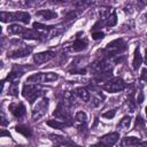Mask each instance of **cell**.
Wrapping results in <instances>:
<instances>
[{
    "instance_id": "1",
    "label": "cell",
    "mask_w": 147,
    "mask_h": 147,
    "mask_svg": "<svg viewBox=\"0 0 147 147\" xmlns=\"http://www.w3.org/2000/svg\"><path fill=\"white\" fill-rule=\"evenodd\" d=\"M46 91L42 90L38 84H26L22 88V95L30 102L33 103L38 98L45 95Z\"/></svg>"
},
{
    "instance_id": "2",
    "label": "cell",
    "mask_w": 147,
    "mask_h": 147,
    "mask_svg": "<svg viewBox=\"0 0 147 147\" xmlns=\"http://www.w3.org/2000/svg\"><path fill=\"white\" fill-rule=\"evenodd\" d=\"M30 14L26 11H14V13H8V11H1L0 13V20L2 22H11V21H17L22 22L24 24H28L30 22Z\"/></svg>"
},
{
    "instance_id": "3",
    "label": "cell",
    "mask_w": 147,
    "mask_h": 147,
    "mask_svg": "<svg viewBox=\"0 0 147 147\" xmlns=\"http://www.w3.org/2000/svg\"><path fill=\"white\" fill-rule=\"evenodd\" d=\"M59 79V75L55 72H38L33 74L28 77L26 83H33V84H42V83H51Z\"/></svg>"
},
{
    "instance_id": "4",
    "label": "cell",
    "mask_w": 147,
    "mask_h": 147,
    "mask_svg": "<svg viewBox=\"0 0 147 147\" xmlns=\"http://www.w3.org/2000/svg\"><path fill=\"white\" fill-rule=\"evenodd\" d=\"M126 49H127V45L123 39H115L107 44L105 52L107 53L108 56H117L118 54L123 53Z\"/></svg>"
},
{
    "instance_id": "5",
    "label": "cell",
    "mask_w": 147,
    "mask_h": 147,
    "mask_svg": "<svg viewBox=\"0 0 147 147\" xmlns=\"http://www.w3.org/2000/svg\"><path fill=\"white\" fill-rule=\"evenodd\" d=\"M125 87H126V83L119 77L109 79L106 82V84L102 85V88L110 93H117L119 91H123Z\"/></svg>"
},
{
    "instance_id": "6",
    "label": "cell",
    "mask_w": 147,
    "mask_h": 147,
    "mask_svg": "<svg viewBox=\"0 0 147 147\" xmlns=\"http://www.w3.org/2000/svg\"><path fill=\"white\" fill-rule=\"evenodd\" d=\"M48 109V99L47 98H42L34 107L32 110V119L33 121H38L39 118H41Z\"/></svg>"
},
{
    "instance_id": "7",
    "label": "cell",
    "mask_w": 147,
    "mask_h": 147,
    "mask_svg": "<svg viewBox=\"0 0 147 147\" xmlns=\"http://www.w3.org/2000/svg\"><path fill=\"white\" fill-rule=\"evenodd\" d=\"M53 116H54L55 118H57V119H64L65 124H67V125H70V119H71V117H70V115H69V110H68L67 107H64V105H62L61 102L57 105L56 109L54 110Z\"/></svg>"
},
{
    "instance_id": "8",
    "label": "cell",
    "mask_w": 147,
    "mask_h": 147,
    "mask_svg": "<svg viewBox=\"0 0 147 147\" xmlns=\"http://www.w3.org/2000/svg\"><path fill=\"white\" fill-rule=\"evenodd\" d=\"M118 139H119V134L117 132H111V133H108V134L103 136L102 138H100L98 145L100 147H111L117 142Z\"/></svg>"
},
{
    "instance_id": "9",
    "label": "cell",
    "mask_w": 147,
    "mask_h": 147,
    "mask_svg": "<svg viewBox=\"0 0 147 147\" xmlns=\"http://www.w3.org/2000/svg\"><path fill=\"white\" fill-rule=\"evenodd\" d=\"M32 49H33V46H23V47H20L15 51H11L8 53V57L10 59H20V57H25L28 55H30L32 53Z\"/></svg>"
},
{
    "instance_id": "10",
    "label": "cell",
    "mask_w": 147,
    "mask_h": 147,
    "mask_svg": "<svg viewBox=\"0 0 147 147\" xmlns=\"http://www.w3.org/2000/svg\"><path fill=\"white\" fill-rule=\"evenodd\" d=\"M53 57H55V53L52 51H45V52H40L33 55V62L38 65V64H42L48 62L49 60H52Z\"/></svg>"
},
{
    "instance_id": "11",
    "label": "cell",
    "mask_w": 147,
    "mask_h": 147,
    "mask_svg": "<svg viewBox=\"0 0 147 147\" xmlns=\"http://www.w3.org/2000/svg\"><path fill=\"white\" fill-rule=\"evenodd\" d=\"M22 37L24 39H32V40H42L46 34L42 32H39L38 30L34 29H25L24 33L22 34Z\"/></svg>"
},
{
    "instance_id": "12",
    "label": "cell",
    "mask_w": 147,
    "mask_h": 147,
    "mask_svg": "<svg viewBox=\"0 0 147 147\" xmlns=\"http://www.w3.org/2000/svg\"><path fill=\"white\" fill-rule=\"evenodd\" d=\"M9 110H10V113H11L15 117H17V118H21V117H23V116L25 115V107H24V105H23L22 102L11 103V105L9 106Z\"/></svg>"
},
{
    "instance_id": "13",
    "label": "cell",
    "mask_w": 147,
    "mask_h": 147,
    "mask_svg": "<svg viewBox=\"0 0 147 147\" xmlns=\"http://www.w3.org/2000/svg\"><path fill=\"white\" fill-rule=\"evenodd\" d=\"M86 47H87V40L85 38L84 39L76 38V40L71 45V51H74V52H80V51H84Z\"/></svg>"
},
{
    "instance_id": "14",
    "label": "cell",
    "mask_w": 147,
    "mask_h": 147,
    "mask_svg": "<svg viewBox=\"0 0 147 147\" xmlns=\"http://www.w3.org/2000/svg\"><path fill=\"white\" fill-rule=\"evenodd\" d=\"M36 15L42 17V20H46V21H49V20H54L57 17V14L51 9H42V10H39L36 13Z\"/></svg>"
},
{
    "instance_id": "15",
    "label": "cell",
    "mask_w": 147,
    "mask_h": 147,
    "mask_svg": "<svg viewBox=\"0 0 147 147\" xmlns=\"http://www.w3.org/2000/svg\"><path fill=\"white\" fill-rule=\"evenodd\" d=\"M142 63V56L140 54V49H139V46L136 47L134 49V54H133V62H132V67L134 70H138L139 67L141 65Z\"/></svg>"
},
{
    "instance_id": "16",
    "label": "cell",
    "mask_w": 147,
    "mask_h": 147,
    "mask_svg": "<svg viewBox=\"0 0 147 147\" xmlns=\"http://www.w3.org/2000/svg\"><path fill=\"white\" fill-rule=\"evenodd\" d=\"M139 142H140V140L136 137H125L121 144H122V146H126V147H136Z\"/></svg>"
},
{
    "instance_id": "17",
    "label": "cell",
    "mask_w": 147,
    "mask_h": 147,
    "mask_svg": "<svg viewBox=\"0 0 147 147\" xmlns=\"http://www.w3.org/2000/svg\"><path fill=\"white\" fill-rule=\"evenodd\" d=\"M75 93H76V95H77L78 98H80V99H82L83 101H85V102H87V101L90 100V92H88L86 88H84V87H78V88H76Z\"/></svg>"
},
{
    "instance_id": "18",
    "label": "cell",
    "mask_w": 147,
    "mask_h": 147,
    "mask_svg": "<svg viewBox=\"0 0 147 147\" xmlns=\"http://www.w3.org/2000/svg\"><path fill=\"white\" fill-rule=\"evenodd\" d=\"M25 31V28L18 25V24H11L8 26V33L10 34H23Z\"/></svg>"
},
{
    "instance_id": "19",
    "label": "cell",
    "mask_w": 147,
    "mask_h": 147,
    "mask_svg": "<svg viewBox=\"0 0 147 147\" xmlns=\"http://www.w3.org/2000/svg\"><path fill=\"white\" fill-rule=\"evenodd\" d=\"M15 130H16V132L23 134L25 138H29V137L32 136V131H31V129H30L29 126H26V125H17V126L15 127Z\"/></svg>"
},
{
    "instance_id": "20",
    "label": "cell",
    "mask_w": 147,
    "mask_h": 147,
    "mask_svg": "<svg viewBox=\"0 0 147 147\" xmlns=\"http://www.w3.org/2000/svg\"><path fill=\"white\" fill-rule=\"evenodd\" d=\"M116 23H117V16H116V14H115V11H113L111 14H109L106 18H105V22H103V24L106 25V26H114V25H116Z\"/></svg>"
},
{
    "instance_id": "21",
    "label": "cell",
    "mask_w": 147,
    "mask_h": 147,
    "mask_svg": "<svg viewBox=\"0 0 147 147\" xmlns=\"http://www.w3.org/2000/svg\"><path fill=\"white\" fill-rule=\"evenodd\" d=\"M47 125H49L53 129H57V130H62V129H64L67 126L65 123L59 122L57 119H49V121H47Z\"/></svg>"
},
{
    "instance_id": "22",
    "label": "cell",
    "mask_w": 147,
    "mask_h": 147,
    "mask_svg": "<svg viewBox=\"0 0 147 147\" xmlns=\"http://www.w3.org/2000/svg\"><path fill=\"white\" fill-rule=\"evenodd\" d=\"M22 75H23V71H21V70H16V69H13V70L10 71V74L7 76V78H6L5 80H11V82H15V79L20 78Z\"/></svg>"
},
{
    "instance_id": "23",
    "label": "cell",
    "mask_w": 147,
    "mask_h": 147,
    "mask_svg": "<svg viewBox=\"0 0 147 147\" xmlns=\"http://www.w3.org/2000/svg\"><path fill=\"white\" fill-rule=\"evenodd\" d=\"M32 26H33L34 30H46V31H48V30H54V29H55V26H53V25H45V24H42V23H40V22H34Z\"/></svg>"
},
{
    "instance_id": "24",
    "label": "cell",
    "mask_w": 147,
    "mask_h": 147,
    "mask_svg": "<svg viewBox=\"0 0 147 147\" xmlns=\"http://www.w3.org/2000/svg\"><path fill=\"white\" fill-rule=\"evenodd\" d=\"M130 124H131V118H130V116H124L121 121H119V123H118V127H121V129H124V130H126V129H129V126H130Z\"/></svg>"
},
{
    "instance_id": "25",
    "label": "cell",
    "mask_w": 147,
    "mask_h": 147,
    "mask_svg": "<svg viewBox=\"0 0 147 147\" xmlns=\"http://www.w3.org/2000/svg\"><path fill=\"white\" fill-rule=\"evenodd\" d=\"M75 118H76V121L79 122L80 124H86V122H87V115H86L85 111H78V113L76 114Z\"/></svg>"
},
{
    "instance_id": "26",
    "label": "cell",
    "mask_w": 147,
    "mask_h": 147,
    "mask_svg": "<svg viewBox=\"0 0 147 147\" xmlns=\"http://www.w3.org/2000/svg\"><path fill=\"white\" fill-rule=\"evenodd\" d=\"M9 94H11V95H14V96L18 95V83H17L16 80L11 83V85H10V87H9Z\"/></svg>"
},
{
    "instance_id": "27",
    "label": "cell",
    "mask_w": 147,
    "mask_h": 147,
    "mask_svg": "<svg viewBox=\"0 0 147 147\" xmlns=\"http://www.w3.org/2000/svg\"><path fill=\"white\" fill-rule=\"evenodd\" d=\"M127 105H129L130 110H131V111H134L136 106H137V102H136L134 99H133V94H131V95L129 96V99H127Z\"/></svg>"
},
{
    "instance_id": "28",
    "label": "cell",
    "mask_w": 147,
    "mask_h": 147,
    "mask_svg": "<svg viewBox=\"0 0 147 147\" xmlns=\"http://www.w3.org/2000/svg\"><path fill=\"white\" fill-rule=\"evenodd\" d=\"M77 15H78V13L77 11H74V10H70V11H68L65 15H64V20L65 21H70V20H75L76 17H77Z\"/></svg>"
},
{
    "instance_id": "29",
    "label": "cell",
    "mask_w": 147,
    "mask_h": 147,
    "mask_svg": "<svg viewBox=\"0 0 147 147\" xmlns=\"http://www.w3.org/2000/svg\"><path fill=\"white\" fill-rule=\"evenodd\" d=\"M63 96H64V100H67V101H70V102L75 101V94H74V92H71V91L64 92Z\"/></svg>"
},
{
    "instance_id": "30",
    "label": "cell",
    "mask_w": 147,
    "mask_h": 147,
    "mask_svg": "<svg viewBox=\"0 0 147 147\" xmlns=\"http://www.w3.org/2000/svg\"><path fill=\"white\" fill-rule=\"evenodd\" d=\"M115 115H116V109H113V110H108V111L103 113V114H102V117L110 119V118H114Z\"/></svg>"
},
{
    "instance_id": "31",
    "label": "cell",
    "mask_w": 147,
    "mask_h": 147,
    "mask_svg": "<svg viewBox=\"0 0 147 147\" xmlns=\"http://www.w3.org/2000/svg\"><path fill=\"white\" fill-rule=\"evenodd\" d=\"M103 36H105V33H103V32H101V31H93V32H92V38H93L94 40L102 39V38H103Z\"/></svg>"
},
{
    "instance_id": "32",
    "label": "cell",
    "mask_w": 147,
    "mask_h": 147,
    "mask_svg": "<svg viewBox=\"0 0 147 147\" xmlns=\"http://www.w3.org/2000/svg\"><path fill=\"white\" fill-rule=\"evenodd\" d=\"M71 74H79V75H84V74H86V69L85 68H74V69H70L69 70Z\"/></svg>"
},
{
    "instance_id": "33",
    "label": "cell",
    "mask_w": 147,
    "mask_h": 147,
    "mask_svg": "<svg viewBox=\"0 0 147 147\" xmlns=\"http://www.w3.org/2000/svg\"><path fill=\"white\" fill-rule=\"evenodd\" d=\"M103 98H105L103 95L98 96V98H93V100H92V106H93V107H98V106H100V105L102 103V99H103Z\"/></svg>"
},
{
    "instance_id": "34",
    "label": "cell",
    "mask_w": 147,
    "mask_h": 147,
    "mask_svg": "<svg viewBox=\"0 0 147 147\" xmlns=\"http://www.w3.org/2000/svg\"><path fill=\"white\" fill-rule=\"evenodd\" d=\"M144 125H145V122L142 121V118L140 117V116H137V119H136V129L137 130H140V127H144Z\"/></svg>"
},
{
    "instance_id": "35",
    "label": "cell",
    "mask_w": 147,
    "mask_h": 147,
    "mask_svg": "<svg viewBox=\"0 0 147 147\" xmlns=\"http://www.w3.org/2000/svg\"><path fill=\"white\" fill-rule=\"evenodd\" d=\"M61 145H63L64 147H80V146H78V145H76L75 142H72V141H70V140H68V139H63V141H62V144Z\"/></svg>"
},
{
    "instance_id": "36",
    "label": "cell",
    "mask_w": 147,
    "mask_h": 147,
    "mask_svg": "<svg viewBox=\"0 0 147 147\" xmlns=\"http://www.w3.org/2000/svg\"><path fill=\"white\" fill-rule=\"evenodd\" d=\"M140 79L144 82H147V68H144L141 70V75H140Z\"/></svg>"
},
{
    "instance_id": "37",
    "label": "cell",
    "mask_w": 147,
    "mask_h": 147,
    "mask_svg": "<svg viewBox=\"0 0 147 147\" xmlns=\"http://www.w3.org/2000/svg\"><path fill=\"white\" fill-rule=\"evenodd\" d=\"M144 101V94H142V92H139V95H138V98H137V103H141Z\"/></svg>"
},
{
    "instance_id": "38",
    "label": "cell",
    "mask_w": 147,
    "mask_h": 147,
    "mask_svg": "<svg viewBox=\"0 0 147 147\" xmlns=\"http://www.w3.org/2000/svg\"><path fill=\"white\" fill-rule=\"evenodd\" d=\"M8 124V122L6 121V117H5V114L2 113V115H1V125L2 126H6Z\"/></svg>"
},
{
    "instance_id": "39",
    "label": "cell",
    "mask_w": 147,
    "mask_h": 147,
    "mask_svg": "<svg viewBox=\"0 0 147 147\" xmlns=\"http://www.w3.org/2000/svg\"><path fill=\"white\" fill-rule=\"evenodd\" d=\"M137 147H147V141H144V142H139L138 145H137Z\"/></svg>"
},
{
    "instance_id": "40",
    "label": "cell",
    "mask_w": 147,
    "mask_h": 147,
    "mask_svg": "<svg viewBox=\"0 0 147 147\" xmlns=\"http://www.w3.org/2000/svg\"><path fill=\"white\" fill-rule=\"evenodd\" d=\"M0 136H1V137H3V136H8V137H9V132H6V131H2Z\"/></svg>"
},
{
    "instance_id": "41",
    "label": "cell",
    "mask_w": 147,
    "mask_h": 147,
    "mask_svg": "<svg viewBox=\"0 0 147 147\" xmlns=\"http://www.w3.org/2000/svg\"><path fill=\"white\" fill-rule=\"evenodd\" d=\"M91 147H100V146H99V145H98V144H96V145H92V146H91Z\"/></svg>"
},
{
    "instance_id": "42",
    "label": "cell",
    "mask_w": 147,
    "mask_h": 147,
    "mask_svg": "<svg viewBox=\"0 0 147 147\" xmlns=\"http://www.w3.org/2000/svg\"><path fill=\"white\" fill-rule=\"evenodd\" d=\"M146 63H147V48H146Z\"/></svg>"
},
{
    "instance_id": "43",
    "label": "cell",
    "mask_w": 147,
    "mask_h": 147,
    "mask_svg": "<svg viewBox=\"0 0 147 147\" xmlns=\"http://www.w3.org/2000/svg\"><path fill=\"white\" fill-rule=\"evenodd\" d=\"M146 116H147V107H146Z\"/></svg>"
},
{
    "instance_id": "44",
    "label": "cell",
    "mask_w": 147,
    "mask_h": 147,
    "mask_svg": "<svg viewBox=\"0 0 147 147\" xmlns=\"http://www.w3.org/2000/svg\"><path fill=\"white\" fill-rule=\"evenodd\" d=\"M145 17H147V13H146V15H145Z\"/></svg>"
}]
</instances>
